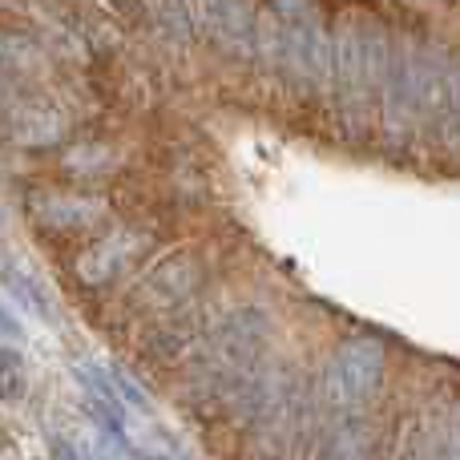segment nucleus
<instances>
[{"mask_svg":"<svg viewBox=\"0 0 460 460\" xmlns=\"http://www.w3.org/2000/svg\"><path fill=\"white\" fill-rule=\"evenodd\" d=\"M388 37L376 13L343 8L332 29V73L340 134L348 146H364L372 137L376 110H380L384 65H388Z\"/></svg>","mask_w":460,"mask_h":460,"instance_id":"nucleus-1","label":"nucleus"},{"mask_svg":"<svg viewBox=\"0 0 460 460\" xmlns=\"http://www.w3.org/2000/svg\"><path fill=\"white\" fill-rule=\"evenodd\" d=\"M275 77L299 102H311L332 73V32L315 0H267Z\"/></svg>","mask_w":460,"mask_h":460,"instance_id":"nucleus-2","label":"nucleus"},{"mask_svg":"<svg viewBox=\"0 0 460 460\" xmlns=\"http://www.w3.org/2000/svg\"><path fill=\"white\" fill-rule=\"evenodd\" d=\"M384 367H388V356H384L380 340H372V335H348V340L327 356L323 376H319L315 404L323 408L327 416L364 412L384 384Z\"/></svg>","mask_w":460,"mask_h":460,"instance_id":"nucleus-3","label":"nucleus"},{"mask_svg":"<svg viewBox=\"0 0 460 460\" xmlns=\"http://www.w3.org/2000/svg\"><path fill=\"white\" fill-rule=\"evenodd\" d=\"M202 279H207V262H202V254L190 251V246H182V251L166 254V259L142 279V287H137L134 299H129V311H134V315L137 311H142V315H150V311H166L170 315V311H178L194 291H199Z\"/></svg>","mask_w":460,"mask_h":460,"instance_id":"nucleus-4","label":"nucleus"},{"mask_svg":"<svg viewBox=\"0 0 460 460\" xmlns=\"http://www.w3.org/2000/svg\"><path fill=\"white\" fill-rule=\"evenodd\" d=\"M210 37H218L226 45V53L246 61L259 45V8H254V0H215Z\"/></svg>","mask_w":460,"mask_h":460,"instance_id":"nucleus-5","label":"nucleus"},{"mask_svg":"<svg viewBox=\"0 0 460 460\" xmlns=\"http://www.w3.org/2000/svg\"><path fill=\"white\" fill-rule=\"evenodd\" d=\"M134 259H142V243H126V238H102V243L85 246L77 259V270L85 283H113Z\"/></svg>","mask_w":460,"mask_h":460,"instance_id":"nucleus-6","label":"nucleus"},{"mask_svg":"<svg viewBox=\"0 0 460 460\" xmlns=\"http://www.w3.org/2000/svg\"><path fill=\"white\" fill-rule=\"evenodd\" d=\"M194 340H199V323H194V319H186V315L170 319L166 315L150 335H146V351H150L154 359H162V364H170V359L182 356Z\"/></svg>","mask_w":460,"mask_h":460,"instance_id":"nucleus-7","label":"nucleus"},{"mask_svg":"<svg viewBox=\"0 0 460 460\" xmlns=\"http://www.w3.org/2000/svg\"><path fill=\"white\" fill-rule=\"evenodd\" d=\"M154 16L162 21V29L178 40H190L194 37V21H190V8L186 0H154Z\"/></svg>","mask_w":460,"mask_h":460,"instance_id":"nucleus-8","label":"nucleus"},{"mask_svg":"<svg viewBox=\"0 0 460 460\" xmlns=\"http://www.w3.org/2000/svg\"><path fill=\"white\" fill-rule=\"evenodd\" d=\"M24 396V359L16 348H0V400Z\"/></svg>","mask_w":460,"mask_h":460,"instance_id":"nucleus-9","label":"nucleus"},{"mask_svg":"<svg viewBox=\"0 0 460 460\" xmlns=\"http://www.w3.org/2000/svg\"><path fill=\"white\" fill-rule=\"evenodd\" d=\"M105 4L129 24H142L146 16H150V4H146V0H105Z\"/></svg>","mask_w":460,"mask_h":460,"instance_id":"nucleus-10","label":"nucleus"},{"mask_svg":"<svg viewBox=\"0 0 460 460\" xmlns=\"http://www.w3.org/2000/svg\"><path fill=\"white\" fill-rule=\"evenodd\" d=\"M142 460H162V456H142Z\"/></svg>","mask_w":460,"mask_h":460,"instance_id":"nucleus-11","label":"nucleus"}]
</instances>
